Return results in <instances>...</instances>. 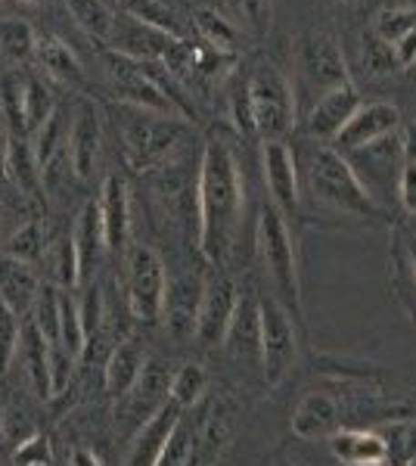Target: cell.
<instances>
[{
    "label": "cell",
    "mask_w": 416,
    "mask_h": 466,
    "mask_svg": "<svg viewBox=\"0 0 416 466\" xmlns=\"http://www.w3.org/2000/svg\"><path fill=\"white\" fill-rule=\"evenodd\" d=\"M35 59L44 72L59 81H66V85H81V78H85L78 56H75L63 41H56V37H37Z\"/></svg>",
    "instance_id": "f546056e"
},
{
    "label": "cell",
    "mask_w": 416,
    "mask_h": 466,
    "mask_svg": "<svg viewBox=\"0 0 416 466\" xmlns=\"http://www.w3.org/2000/svg\"><path fill=\"white\" fill-rule=\"evenodd\" d=\"M25 78L19 69H6L0 75V118H4L10 137H28L25 127Z\"/></svg>",
    "instance_id": "f1b7e54d"
},
{
    "label": "cell",
    "mask_w": 416,
    "mask_h": 466,
    "mask_svg": "<svg viewBox=\"0 0 416 466\" xmlns=\"http://www.w3.org/2000/svg\"><path fill=\"white\" fill-rule=\"evenodd\" d=\"M72 367H75V358L69 355V351L59 349V345H50V382H53V395H59L66 386H69Z\"/></svg>",
    "instance_id": "7bdbcfd3"
},
{
    "label": "cell",
    "mask_w": 416,
    "mask_h": 466,
    "mask_svg": "<svg viewBox=\"0 0 416 466\" xmlns=\"http://www.w3.org/2000/svg\"><path fill=\"white\" fill-rule=\"evenodd\" d=\"M35 323L44 336H47L50 345L59 342V289L56 287H41L37 292V302L32 308Z\"/></svg>",
    "instance_id": "74e56055"
},
{
    "label": "cell",
    "mask_w": 416,
    "mask_h": 466,
    "mask_svg": "<svg viewBox=\"0 0 416 466\" xmlns=\"http://www.w3.org/2000/svg\"><path fill=\"white\" fill-rule=\"evenodd\" d=\"M19 4H32L35 6V4H44V0H19Z\"/></svg>",
    "instance_id": "11a10c76"
},
{
    "label": "cell",
    "mask_w": 416,
    "mask_h": 466,
    "mask_svg": "<svg viewBox=\"0 0 416 466\" xmlns=\"http://www.w3.org/2000/svg\"><path fill=\"white\" fill-rule=\"evenodd\" d=\"M243 199V175H239L230 144L224 137H208L206 149H202L196 202H199V249L211 265L224 261L230 252Z\"/></svg>",
    "instance_id": "6da1fadb"
},
{
    "label": "cell",
    "mask_w": 416,
    "mask_h": 466,
    "mask_svg": "<svg viewBox=\"0 0 416 466\" xmlns=\"http://www.w3.org/2000/svg\"><path fill=\"white\" fill-rule=\"evenodd\" d=\"M178 137H180V125L171 116L134 109V118H125V147L137 168L162 162L168 156V149L178 144Z\"/></svg>",
    "instance_id": "ba28073f"
},
{
    "label": "cell",
    "mask_w": 416,
    "mask_h": 466,
    "mask_svg": "<svg viewBox=\"0 0 416 466\" xmlns=\"http://www.w3.org/2000/svg\"><path fill=\"white\" fill-rule=\"evenodd\" d=\"M196 461V439H193V430L180 420L178 430H174L168 448H165L162 461L158 466H193Z\"/></svg>",
    "instance_id": "60d3db41"
},
{
    "label": "cell",
    "mask_w": 416,
    "mask_h": 466,
    "mask_svg": "<svg viewBox=\"0 0 416 466\" xmlns=\"http://www.w3.org/2000/svg\"><path fill=\"white\" fill-rule=\"evenodd\" d=\"M66 10L72 13V19L78 22L87 35L109 41L116 13L109 10V4H106V0H66Z\"/></svg>",
    "instance_id": "836d02e7"
},
{
    "label": "cell",
    "mask_w": 416,
    "mask_h": 466,
    "mask_svg": "<svg viewBox=\"0 0 416 466\" xmlns=\"http://www.w3.org/2000/svg\"><path fill=\"white\" fill-rule=\"evenodd\" d=\"M360 106H364V100H360V94L354 85H342V87L330 90L327 96H320V100L305 112L308 137L320 140V144L336 140L339 134H342V127L351 122L354 112H358Z\"/></svg>",
    "instance_id": "9a60e30c"
},
{
    "label": "cell",
    "mask_w": 416,
    "mask_h": 466,
    "mask_svg": "<svg viewBox=\"0 0 416 466\" xmlns=\"http://www.w3.org/2000/svg\"><path fill=\"white\" fill-rule=\"evenodd\" d=\"M109 41L116 47V54L140 59V63L143 59H171L174 50L184 44L178 35L149 25V22H143L137 16H127V13L116 16V22H112Z\"/></svg>",
    "instance_id": "8fae6325"
},
{
    "label": "cell",
    "mask_w": 416,
    "mask_h": 466,
    "mask_svg": "<svg viewBox=\"0 0 416 466\" xmlns=\"http://www.w3.org/2000/svg\"><path fill=\"white\" fill-rule=\"evenodd\" d=\"M299 360V336H295L292 314L274 296L261 299V373L270 389L292 373Z\"/></svg>",
    "instance_id": "52a82bcc"
},
{
    "label": "cell",
    "mask_w": 416,
    "mask_h": 466,
    "mask_svg": "<svg viewBox=\"0 0 416 466\" xmlns=\"http://www.w3.org/2000/svg\"><path fill=\"white\" fill-rule=\"evenodd\" d=\"M404 255H407V268H411V277H413V287H416V237L407 243V249H404Z\"/></svg>",
    "instance_id": "f5cc1de1"
},
{
    "label": "cell",
    "mask_w": 416,
    "mask_h": 466,
    "mask_svg": "<svg viewBox=\"0 0 416 466\" xmlns=\"http://www.w3.org/2000/svg\"><path fill=\"white\" fill-rule=\"evenodd\" d=\"M330 448L336 461L348 466H382L389 461V445L380 432L370 430H339L332 432Z\"/></svg>",
    "instance_id": "7402d4cb"
},
{
    "label": "cell",
    "mask_w": 416,
    "mask_h": 466,
    "mask_svg": "<svg viewBox=\"0 0 416 466\" xmlns=\"http://www.w3.org/2000/svg\"><path fill=\"white\" fill-rule=\"evenodd\" d=\"M47 258H50V270H53L56 287H63V289L81 287V261H78V249H75L72 237L56 239V246H50Z\"/></svg>",
    "instance_id": "d590c367"
},
{
    "label": "cell",
    "mask_w": 416,
    "mask_h": 466,
    "mask_svg": "<svg viewBox=\"0 0 416 466\" xmlns=\"http://www.w3.org/2000/svg\"><path fill=\"white\" fill-rule=\"evenodd\" d=\"M342 85H351V78H348L339 44L323 32H308L295 50V106L301 103V96H308V109H311L320 96Z\"/></svg>",
    "instance_id": "277c9868"
},
{
    "label": "cell",
    "mask_w": 416,
    "mask_h": 466,
    "mask_svg": "<svg viewBox=\"0 0 416 466\" xmlns=\"http://www.w3.org/2000/svg\"><path fill=\"white\" fill-rule=\"evenodd\" d=\"M19 355L22 367H25V377L32 382L37 398H50L53 395V382H50V342L47 336L37 329L35 320H22V339H19Z\"/></svg>",
    "instance_id": "603a6c76"
},
{
    "label": "cell",
    "mask_w": 416,
    "mask_h": 466,
    "mask_svg": "<svg viewBox=\"0 0 416 466\" xmlns=\"http://www.w3.org/2000/svg\"><path fill=\"white\" fill-rule=\"evenodd\" d=\"M208 386V373L202 364H196V360H190V364H184L178 373L171 377V386H168V401L174 404V408L187 410L193 408L196 401L202 398V392H206Z\"/></svg>",
    "instance_id": "d6a6232c"
},
{
    "label": "cell",
    "mask_w": 416,
    "mask_h": 466,
    "mask_svg": "<svg viewBox=\"0 0 416 466\" xmlns=\"http://www.w3.org/2000/svg\"><path fill=\"white\" fill-rule=\"evenodd\" d=\"M395 56H398L401 69H407V66H416V28H413V32H407L395 44Z\"/></svg>",
    "instance_id": "c3c4849f"
},
{
    "label": "cell",
    "mask_w": 416,
    "mask_h": 466,
    "mask_svg": "<svg viewBox=\"0 0 416 466\" xmlns=\"http://www.w3.org/2000/svg\"><path fill=\"white\" fill-rule=\"evenodd\" d=\"M413 466H416V463H413Z\"/></svg>",
    "instance_id": "91938a15"
},
{
    "label": "cell",
    "mask_w": 416,
    "mask_h": 466,
    "mask_svg": "<svg viewBox=\"0 0 416 466\" xmlns=\"http://www.w3.org/2000/svg\"><path fill=\"white\" fill-rule=\"evenodd\" d=\"M348 162L351 168L358 171L360 184L370 190V197H380V193H391L395 187L398 193V180H401V171H404V153H401V137H382L376 144H370L358 153H348Z\"/></svg>",
    "instance_id": "30bf717a"
},
{
    "label": "cell",
    "mask_w": 416,
    "mask_h": 466,
    "mask_svg": "<svg viewBox=\"0 0 416 466\" xmlns=\"http://www.w3.org/2000/svg\"><path fill=\"white\" fill-rule=\"evenodd\" d=\"M395 6H401V10H411V13H416V0H395Z\"/></svg>",
    "instance_id": "db71d44e"
},
{
    "label": "cell",
    "mask_w": 416,
    "mask_h": 466,
    "mask_svg": "<svg viewBox=\"0 0 416 466\" xmlns=\"http://www.w3.org/2000/svg\"><path fill=\"white\" fill-rule=\"evenodd\" d=\"M69 466H103V463L90 448H75L72 457H69Z\"/></svg>",
    "instance_id": "f907efd6"
},
{
    "label": "cell",
    "mask_w": 416,
    "mask_h": 466,
    "mask_svg": "<svg viewBox=\"0 0 416 466\" xmlns=\"http://www.w3.org/2000/svg\"><path fill=\"white\" fill-rule=\"evenodd\" d=\"M16 463L19 466H47L50 463V445L44 435H32L28 441H22L16 448Z\"/></svg>",
    "instance_id": "bcb514c9"
},
{
    "label": "cell",
    "mask_w": 416,
    "mask_h": 466,
    "mask_svg": "<svg viewBox=\"0 0 416 466\" xmlns=\"http://www.w3.org/2000/svg\"><path fill=\"white\" fill-rule=\"evenodd\" d=\"M53 112H56V103H53L50 87L44 85L37 75H28L25 78V127H28V134L41 131Z\"/></svg>",
    "instance_id": "8d00e7d4"
},
{
    "label": "cell",
    "mask_w": 416,
    "mask_h": 466,
    "mask_svg": "<svg viewBox=\"0 0 416 466\" xmlns=\"http://www.w3.org/2000/svg\"><path fill=\"white\" fill-rule=\"evenodd\" d=\"M37 50V35L25 19H0V54L10 63H28Z\"/></svg>",
    "instance_id": "1f68e13d"
},
{
    "label": "cell",
    "mask_w": 416,
    "mask_h": 466,
    "mask_svg": "<svg viewBox=\"0 0 416 466\" xmlns=\"http://www.w3.org/2000/svg\"><path fill=\"white\" fill-rule=\"evenodd\" d=\"M237 305H239V289L233 280L215 277V280L206 283L199 314H196V333H193L202 349H218V345H224L230 320H233V314H237Z\"/></svg>",
    "instance_id": "7c38bea8"
},
{
    "label": "cell",
    "mask_w": 416,
    "mask_h": 466,
    "mask_svg": "<svg viewBox=\"0 0 416 466\" xmlns=\"http://www.w3.org/2000/svg\"><path fill=\"white\" fill-rule=\"evenodd\" d=\"M224 349L237 364L261 367V299L255 292H243L230 329L224 336Z\"/></svg>",
    "instance_id": "2e32d148"
},
{
    "label": "cell",
    "mask_w": 416,
    "mask_h": 466,
    "mask_svg": "<svg viewBox=\"0 0 416 466\" xmlns=\"http://www.w3.org/2000/svg\"><path fill=\"white\" fill-rule=\"evenodd\" d=\"M69 116L63 109H56L53 116L47 118V125L35 134V156H37V165H41V175L47 180L56 165L69 162Z\"/></svg>",
    "instance_id": "484cf974"
},
{
    "label": "cell",
    "mask_w": 416,
    "mask_h": 466,
    "mask_svg": "<svg viewBox=\"0 0 416 466\" xmlns=\"http://www.w3.org/2000/svg\"><path fill=\"white\" fill-rule=\"evenodd\" d=\"M339 420V408L330 395H320V392H311L299 401V408L292 410V435H299L301 441H311V439H320V435L332 432Z\"/></svg>",
    "instance_id": "4316f807"
},
{
    "label": "cell",
    "mask_w": 416,
    "mask_h": 466,
    "mask_svg": "<svg viewBox=\"0 0 416 466\" xmlns=\"http://www.w3.org/2000/svg\"><path fill=\"white\" fill-rule=\"evenodd\" d=\"M125 296L127 308L140 323H156L165 311L168 296V274L165 261L149 246H131L125 261Z\"/></svg>",
    "instance_id": "5b68a950"
},
{
    "label": "cell",
    "mask_w": 416,
    "mask_h": 466,
    "mask_svg": "<svg viewBox=\"0 0 416 466\" xmlns=\"http://www.w3.org/2000/svg\"><path fill=\"white\" fill-rule=\"evenodd\" d=\"M75 249H78V261H81V283L90 280V274L100 265V255L106 252V233H103V215H100V202L87 199L85 208L78 215V224H75Z\"/></svg>",
    "instance_id": "cb8c5ba5"
},
{
    "label": "cell",
    "mask_w": 416,
    "mask_h": 466,
    "mask_svg": "<svg viewBox=\"0 0 416 466\" xmlns=\"http://www.w3.org/2000/svg\"><path fill=\"white\" fill-rule=\"evenodd\" d=\"M100 215L106 233V252L122 255L127 246V230H131V202H127V187L118 175H109L100 190Z\"/></svg>",
    "instance_id": "ac0fdd59"
},
{
    "label": "cell",
    "mask_w": 416,
    "mask_h": 466,
    "mask_svg": "<svg viewBox=\"0 0 416 466\" xmlns=\"http://www.w3.org/2000/svg\"><path fill=\"white\" fill-rule=\"evenodd\" d=\"M180 420H184L180 417V408H174L171 401H165L156 413H149L140 423L137 435H134L125 466H158Z\"/></svg>",
    "instance_id": "e0dca14e"
},
{
    "label": "cell",
    "mask_w": 416,
    "mask_h": 466,
    "mask_svg": "<svg viewBox=\"0 0 416 466\" xmlns=\"http://www.w3.org/2000/svg\"><path fill=\"white\" fill-rule=\"evenodd\" d=\"M364 63L370 72L376 75H385V72H398V56H395V47L391 44H385L380 35L370 28V32L364 35Z\"/></svg>",
    "instance_id": "b9f144b4"
},
{
    "label": "cell",
    "mask_w": 416,
    "mask_h": 466,
    "mask_svg": "<svg viewBox=\"0 0 416 466\" xmlns=\"http://www.w3.org/2000/svg\"><path fill=\"white\" fill-rule=\"evenodd\" d=\"M259 252L268 270L270 283H274L277 302L292 314L301 318L305 305H301V280H299V255L286 218L274 206H264L259 215Z\"/></svg>",
    "instance_id": "3957f363"
},
{
    "label": "cell",
    "mask_w": 416,
    "mask_h": 466,
    "mask_svg": "<svg viewBox=\"0 0 416 466\" xmlns=\"http://www.w3.org/2000/svg\"><path fill=\"white\" fill-rule=\"evenodd\" d=\"M37 292H41V283H37V274L32 265L19 258H10V255H0V296L4 302L19 314H28L37 302Z\"/></svg>",
    "instance_id": "d4e9b609"
},
{
    "label": "cell",
    "mask_w": 416,
    "mask_h": 466,
    "mask_svg": "<svg viewBox=\"0 0 416 466\" xmlns=\"http://www.w3.org/2000/svg\"><path fill=\"white\" fill-rule=\"evenodd\" d=\"M398 199L404 206V212L416 215V165H404L398 180Z\"/></svg>",
    "instance_id": "7dc6e473"
},
{
    "label": "cell",
    "mask_w": 416,
    "mask_h": 466,
    "mask_svg": "<svg viewBox=\"0 0 416 466\" xmlns=\"http://www.w3.org/2000/svg\"><path fill=\"white\" fill-rule=\"evenodd\" d=\"M261 168H264V184L270 190V206L283 218H295L301 206V193H299V168H295V156L289 144L268 140L261 153Z\"/></svg>",
    "instance_id": "4fadbf2b"
},
{
    "label": "cell",
    "mask_w": 416,
    "mask_h": 466,
    "mask_svg": "<svg viewBox=\"0 0 416 466\" xmlns=\"http://www.w3.org/2000/svg\"><path fill=\"white\" fill-rule=\"evenodd\" d=\"M100 159V118L90 106H81L69 134V165L78 180H90Z\"/></svg>",
    "instance_id": "44dd1931"
},
{
    "label": "cell",
    "mask_w": 416,
    "mask_h": 466,
    "mask_svg": "<svg viewBox=\"0 0 416 466\" xmlns=\"http://www.w3.org/2000/svg\"><path fill=\"white\" fill-rule=\"evenodd\" d=\"M19 339H22V318L4 302V296H0V373L16 358Z\"/></svg>",
    "instance_id": "f35d334b"
},
{
    "label": "cell",
    "mask_w": 416,
    "mask_h": 466,
    "mask_svg": "<svg viewBox=\"0 0 416 466\" xmlns=\"http://www.w3.org/2000/svg\"><path fill=\"white\" fill-rule=\"evenodd\" d=\"M50 249H47V230H44L41 221H28L13 233L10 243H6V252L10 258H19L25 265H35L37 258H44Z\"/></svg>",
    "instance_id": "e575fe53"
},
{
    "label": "cell",
    "mask_w": 416,
    "mask_h": 466,
    "mask_svg": "<svg viewBox=\"0 0 416 466\" xmlns=\"http://www.w3.org/2000/svg\"><path fill=\"white\" fill-rule=\"evenodd\" d=\"M246 87L255 131H261L264 140H283V134L295 125V112H299L292 85L274 69H259Z\"/></svg>",
    "instance_id": "8992f818"
},
{
    "label": "cell",
    "mask_w": 416,
    "mask_h": 466,
    "mask_svg": "<svg viewBox=\"0 0 416 466\" xmlns=\"http://www.w3.org/2000/svg\"><path fill=\"white\" fill-rule=\"evenodd\" d=\"M401 153H404L407 165H416V122H411L401 134Z\"/></svg>",
    "instance_id": "681fc988"
},
{
    "label": "cell",
    "mask_w": 416,
    "mask_h": 466,
    "mask_svg": "<svg viewBox=\"0 0 416 466\" xmlns=\"http://www.w3.org/2000/svg\"><path fill=\"white\" fill-rule=\"evenodd\" d=\"M81 308V320H85V329H87V339H94L100 333V318H103V299H100V289L96 287H87L85 289V299L78 302Z\"/></svg>",
    "instance_id": "f6af8a7d"
},
{
    "label": "cell",
    "mask_w": 416,
    "mask_h": 466,
    "mask_svg": "<svg viewBox=\"0 0 416 466\" xmlns=\"http://www.w3.org/2000/svg\"><path fill=\"white\" fill-rule=\"evenodd\" d=\"M4 171L22 193H28L32 199H41V165H37L35 147H28L25 137H10V144L4 149Z\"/></svg>",
    "instance_id": "83f0119b"
},
{
    "label": "cell",
    "mask_w": 416,
    "mask_h": 466,
    "mask_svg": "<svg viewBox=\"0 0 416 466\" xmlns=\"http://www.w3.org/2000/svg\"><path fill=\"white\" fill-rule=\"evenodd\" d=\"M106 69H109L112 81H116V90L134 109H147V112H158V116L178 118V103L171 100L168 90L158 85L153 75L143 72L140 59L116 54V56H109Z\"/></svg>",
    "instance_id": "9c48e42d"
},
{
    "label": "cell",
    "mask_w": 416,
    "mask_h": 466,
    "mask_svg": "<svg viewBox=\"0 0 416 466\" xmlns=\"http://www.w3.org/2000/svg\"><path fill=\"white\" fill-rule=\"evenodd\" d=\"M202 292L206 283L199 277H180V280H168V296H165L162 318L168 323L174 339H187L196 333V314H199Z\"/></svg>",
    "instance_id": "d6986e66"
},
{
    "label": "cell",
    "mask_w": 416,
    "mask_h": 466,
    "mask_svg": "<svg viewBox=\"0 0 416 466\" xmlns=\"http://www.w3.org/2000/svg\"><path fill=\"white\" fill-rule=\"evenodd\" d=\"M59 349H66L69 355L78 360L87 349V329L81 320V308L69 296V289L59 292Z\"/></svg>",
    "instance_id": "4dcf8cb0"
},
{
    "label": "cell",
    "mask_w": 416,
    "mask_h": 466,
    "mask_svg": "<svg viewBox=\"0 0 416 466\" xmlns=\"http://www.w3.org/2000/svg\"><path fill=\"white\" fill-rule=\"evenodd\" d=\"M413 28H416V13L401 10V6H385L373 22V32L380 35L385 44H391V47H395L407 32H413Z\"/></svg>",
    "instance_id": "ab89813d"
},
{
    "label": "cell",
    "mask_w": 416,
    "mask_h": 466,
    "mask_svg": "<svg viewBox=\"0 0 416 466\" xmlns=\"http://www.w3.org/2000/svg\"><path fill=\"white\" fill-rule=\"evenodd\" d=\"M243 4V10H246V16L255 22V25H261L264 22V0H239Z\"/></svg>",
    "instance_id": "816d5d0a"
},
{
    "label": "cell",
    "mask_w": 416,
    "mask_h": 466,
    "mask_svg": "<svg viewBox=\"0 0 416 466\" xmlns=\"http://www.w3.org/2000/svg\"><path fill=\"white\" fill-rule=\"evenodd\" d=\"M0 4H4V0H0Z\"/></svg>",
    "instance_id": "6f0895ef"
},
{
    "label": "cell",
    "mask_w": 416,
    "mask_h": 466,
    "mask_svg": "<svg viewBox=\"0 0 416 466\" xmlns=\"http://www.w3.org/2000/svg\"><path fill=\"white\" fill-rule=\"evenodd\" d=\"M308 184H311L314 199H320L323 206L336 208L342 215L376 218L382 212L380 202L370 197V190L360 184L348 156L339 153L336 147L320 144L314 149L311 162H308Z\"/></svg>",
    "instance_id": "7a4b0ae2"
},
{
    "label": "cell",
    "mask_w": 416,
    "mask_h": 466,
    "mask_svg": "<svg viewBox=\"0 0 416 466\" xmlns=\"http://www.w3.org/2000/svg\"><path fill=\"white\" fill-rule=\"evenodd\" d=\"M147 351L137 339H125L112 349L109 360H106V392L112 398H125L137 389V382L147 370Z\"/></svg>",
    "instance_id": "ffe728a7"
},
{
    "label": "cell",
    "mask_w": 416,
    "mask_h": 466,
    "mask_svg": "<svg viewBox=\"0 0 416 466\" xmlns=\"http://www.w3.org/2000/svg\"><path fill=\"white\" fill-rule=\"evenodd\" d=\"M196 22H199L202 35H206L208 41L215 44V47H230L233 37H237V35H233V28L227 25V22H224L221 16H218V13H211V10H202V13H199V19H196Z\"/></svg>",
    "instance_id": "ee69618b"
},
{
    "label": "cell",
    "mask_w": 416,
    "mask_h": 466,
    "mask_svg": "<svg viewBox=\"0 0 416 466\" xmlns=\"http://www.w3.org/2000/svg\"><path fill=\"white\" fill-rule=\"evenodd\" d=\"M413 463H416V457H413Z\"/></svg>",
    "instance_id": "9f6ffc18"
},
{
    "label": "cell",
    "mask_w": 416,
    "mask_h": 466,
    "mask_svg": "<svg viewBox=\"0 0 416 466\" xmlns=\"http://www.w3.org/2000/svg\"><path fill=\"white\" fill-rule=\"evenodd\" d=\"M401 125V112L398 106H391V103H364L358 112H354V118L342 127V134H339L336 140H332V147L339 149V153H358V149H364L370 144H376V140L382 137H391V134L398 131Z\"/></svg>",
    "instance_id": "5bb4252c"
},
{
    "label": "cell",
    "mask_w": 416,
    "mask_h": 466,
    "mask_svg": "<svg viewBox=\"0 0 416 466\" xmlns=\"http://www.w3.org/2000/svg\"><path fill=\"white\" fill-rule=\"evenodd\" d=\"M47 466H50V463H47Z\"/></svg>",
    "instance_id": "680465c9"
}]
</instances>
